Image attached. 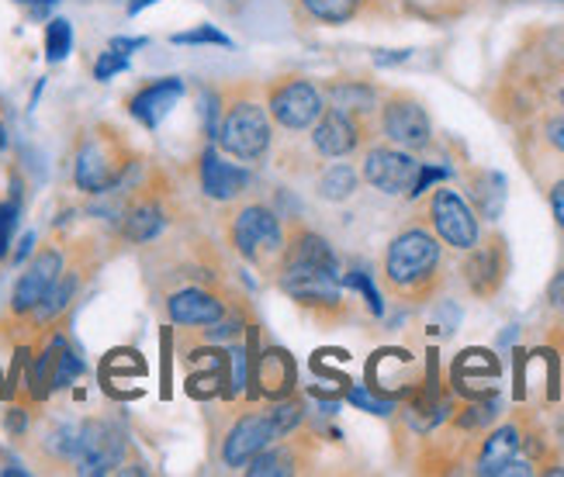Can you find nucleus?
I'll list each match as a JSON object with an SVG mask.
<instances>
[{
    "label": "nucleus",
    "instance_id": "nucleus-46",
    "mask_svg": "<svg viewBox=\"0 0 564 477\" xmlns=\"http://www.w3.org/2000/svg\"><path fill=\"white\" fill-rule=\"evenodd\" d=\"M32 253H35V236L29 232V236H24V239H21V246L14 249V253H11L8 260H11V263H21V260H29Z\"/></svg>",
    "mask_w": 564,
    "mask_h": 477
},
{
    "label": "nucleus",
    "instance_id": "nucleus-31",
    "mask_svg": "<svg viewBox=\"0 0 564 477\" xmlns=\"http://www.w3.org/2000/svg\"><path fill=\"white\" fill-rule=\"evenodd\" d=\"M294 4L315 24H333V29L364 14V0H294Z\"/></svg>",
    "mask_w": 564,
    "mask_h": 477
},
{
    "label": "nucleus",
    "instance_id": "nucleus-10",
    "mask_svg": "<svg viewBox=\"0 0 564 477\" xmlns=\"http://www.w3.org/2000/svg\"><path fill=\"white\" fill-rule=\"evenodd\" d=\"M378 124L388 145H399L405 153H423L433 142V121L423 108L420 97H412L405 90L388 94L378 105Z\"/></svg>",
    "mask_w": 564,
    "mask_h": 477
},
{
    "label": "nucleus",
    "instance_id": "nucleus-41",
    "mask_svg": "<svg viewBox=\"0 0 564 477\" xmlns=\"http://www.w3.org/2000/svg\"><path fill=\"white\" fill-rule=\"evenodd\" d=\"M436 181H447V170L444 166H420V173H415V184H412V191H409V197H420L430 184H436Z\"/></svg>",
    "mask_w": 564,
    "mask_h": 477
},
{
    "label": "nucleus",
    "instance_id": "nucleus-40",
    "mask_svg": "<svg viewBox=\"0 0 564 477\" xmlns=\"http://www.w3.org/2000/svg\"><path fill=\"white\" fill-rule=\"evenodd\" d=\"M347 398L354 401L357 409L371 412V415H391V405H395V401H388V398H375V394H367L364 388H350V391H347Z\"/></svg>",
    "mask_w": 564,
    "mask_h": 477
},
{
    "label": "nucleus",
    "instance_id": "nucleus-14",
    "mask_svg": "<svg viewBox=\"0 0 564 477\" xmlns=\"http://www.w3.org/2000/svg\"><path fill=\"white\" fill-rule=\"evenodd\" d=\"M229 301L232 294H223L218 284H184L166 291L163 312L177 329H202V325H212L215 318L226 315Z\"/></svg>",
    "mask_w": 564,
    "mask_h": 477
},
{
    "label": "nucleus",
    "instance_id": "nucleus-12",
    "mask_svg": "<svg viewBox=\"0 0 564 477\" xmlns=\"http://www.w3.org/2000/svg\"><path fill=\"white\" fill-rule=\"evenodd\" d=\"M509 278V246L499 232L481 236L471 249H464L460 281L478 301H492Z\"/></svg>",
    "mask_w": 564,
    "mask_h": 477
},
{
    "label": "nucleus",
    "instance_id": "nucleus-24",
    "mask_svg": "<svg viewBox=\"0 0 564 477\" xmlns=\"http://www.w3.org/2000/svg\"><path fill=\"white\" fill-rule=\"evenodd\" d=\"M464 187H468V205L475 208L478 218L485 221H499L506 212V177L499 170H471L464 177Z\"/></svg>",
    "mask_w": 564,
    "mask_h": 477
},
{
    "label": "nucleus",
    "instance_id": "nucleus-29",
    "mask_svg": "<svg viewBox=\"0 0 564 477\" xmlns=\"http://www.w3.org/2000/svg\"><path fill=\"white\" fill-rule=\"evenodd\" d=\"M56 349H59V336L48 343L45 349L32 360H24V391H29L32 401H45L53 394V367H56Z\"/></svg>",
    "mask_w": 564,
    "mask_h": 477
},
{
    "label": "nucleus",
    "instance_id": "nucleus-30",
    "mask_svg": "<svg viewBox=\"0 0 564 477\" xmlns=\"http://www.w3.org/2000/svg\"><path fill=\"white\" fill-rule=\"evenodd\" d=\"M357 184H360V173L350 163H333L318 173L315 194L329 200V205H343V200H350L357 194Z\"/></svg>",
    "mask_w": 564,
    "mask_h": 477
},
{
    "label": "nucleus",
    "instance_id": "nucleus-19",
    "mask_svg": "<svg viewBox=\"0 0 564 477\" xmlns=\"http://www.w3.org/2000/svg\"><path fill=\"white\" fill-rule=\"evenodd\" d=\"M499 357L488 354V349H464V354L454 360V391L464 394V398H488L496 394V381H499Z\"/></svg>",
    "mask_w": 564,
    "mask_h": 477
},
{
    "label": "nucleus",
    "instance_id": "nucleus-6",
    "mask_svg": "<svg viewBox=\"0 0 564 477\" xmlns=\"http://www.w3.org/2000/svg\"><path fill=\"white\" fill-rule=\"evenodd\" d=\"M66 267V249L63 246H39L32 260L24 263L21 278L14 281V291H11V301H8V312H4V322H0V336H11L14 339V329H24V322L29 315L39 308V301L48 294V288L56 284V278Z\"/></svg>",
    "mask_w": 564,
    "mask_h": 477
},
{
    "label": "nucleus",
    "instance_id": "nucleus-34",
    "mask_svg": "<svg viewBox=\"0 0 564 477\" xmlns=\"http://www.w3.org/2000/svg\"><path fill=\"white\" fill-rule=\"evenodd\" d=\"M73 48V24L66 18H53L45 24V59L63 63Z\"/></svg>",
    "mask_w": 564,
    "mask_h": 477
},
{
    "label": "nucleus",
    "instance_id": "nucleus-37",
    "mask_svg": "<svg viewBox=\"0 0 564 477\" xmlns=\"http://www.w3.org/2000/svg\"><path fill=\"white\" fill-rule=\"evenodd\" d=\"M129 69V56H121V53H115V48H108V53H101L94 59V80H111V77H118V73H126Z\"/></svg>",
    "mask_w": 564,
    "mask_h": 477
},
{
    "label": "nucleus",
    "instance_id": "nucleus-7",
    "mask_svg": "<svg viewBox=\"0 0 564 477\" xmlns=\"http://www.w3.org/2000/svg\"><path fill=\"white\" fill-rule=\"evenodd\" d=\"M129 200L126 208L118 212V236L132 242V246H145L153 242L166 232L170 218V187L163 181H142V184H132L129 177Z\"/></svg>",
    "mask_w": 564,
    "mask_h": 477
},
{
    "label": "nucleus",
    "instance_id": "nucleus-20",
    "mask_svg": "<svg viewBox=\"0 0 564 477\" xmlns=\"http://www.w3.org/2000/svg\"><path fill=\"white\" fill-rule=\"evenodd\" d=\"M187 94V87H184V80L181 77H163V80H153V84H145V87H139L132 97H129V115L139 121V124H145V129H160L163 124V118L177 108V100Z\"/></svg>",
    "mask_w": 564,
    "mask_h": 477
},
{
    "label": "nucleus",
    "instance_id": "nucleus-22",
    "mask_svg": "<svg viewBox=\"0 0 564 477\" xmlns=\"http://www.w3.org/2000/svg\"><path fill=\"white\" fill-rule=\"evenodd\" d=\"M198 177H202V191L212 200H223V205H226V200H236L242 191H247V184H250L247 170L226 163L223 156L215 153V149H205V153H202Z\"/></svg>",
    "mask_w": 564,
    "mask_h": 477
},
{
    "label": "nucleus",
    "instance_id": "nucleus-45",
    "mask_svg": "<svg viewBox=\"0 0 564 477\" xmlns=\"http://www.w3.org/2000/svg\"><path fill=\"white\" fill-rule=\"evenodd\" d=\"M412 56V48H384V53H375V63L378 66H395V63H405Z\"/></svg>",
    "mask_w": 564,
    "mask_h": 477
},
{
    "label": "nucleus",
    "instance_id": "nucleus-23",
    "mask_svg": "<svg viewBox=\"0 0 564 477\" xmlns=\"http://www.w3.org/2000/svg\"><path fill=\"white\" fill-rule=\"evenodd\" d=\"M312 454L305 449L302 440H288L281 446H267L263 454H257L250 464H247V474L250 477H294L308 467Z\"/></svg>",
    "mask_w": 564,
    "mask_h": 477
},
{
    "label": "nucleus",
    "instance_id": "nucleus-27",
    "mask_svg": "<svg viewBox=\"0 0 564 477\" xmlns=\"http://www.w3.org/2000/svg\"><path fill=\"white\" fill-rule=\"evenodd\" d=\"M520 449H523V430L517 422H502L499 430H492V433H488V440L481 443L475 470L496 477L502 464H509L512 457H520Z\"/></svg>",
    "mask_w": 564,
    "mask_h": 477
},
{
    "label": "nucleus",
    "instance_id": "nucleus-36",
    "mask_svg": "<svg viewBox=\"0 0 564 477\" xmlns=\"http://www.w3.org/2000/svg\"><path fill=\"white\" fill-rule=\"evenodd\" d=\"M343 284L347 288H354V291H360L364 294V301H367V308H371V315H384V301H381V294H378V288L371 284V278H367L364 270H350L347 278H343Z\"/></svg>",
    "mask_w": 564,
    "mask_h": 477
},
{
    "label": "nucleus",
    "instance_id": "nucleus-48",
    "mask_svg": "<svg viewBox=\"0 0 564 477\" xmlns=\"http://www.w3.org/2000/svg\"><path fill=\"white\" fill-rule=\"evenodd\" d=\"M145 4H156V0H129V14H139Z\"/></svg>",
    "mask_w": 564,
    "mask_h": 477
},
{
    "label": "nucleus",
    "instance_id": "nucleus-39",
    "mask_svg": "<svg viewBox=\"0 0 564 477\" xmlns=\"http://www.w3.org/2000/svg\"><path fill=\"white\" fill-rule=\"evenodd\" d=\"M541 135H544V142L554 149V153L564 156V108L554 111V115H547V118L541 121Z\"/></svg>",
    "mask_w": 564,
    "mask_h": 477
},
{
    "label": "nucleus",
    "instance_id": "nucleus-33",
    "mask_svg": "<svg viewBox=\"0 0 564 477\" xmlns=\"http://www.w3.org/2000/svg\"><path fill=\"white\" fill-rule=\"evenodd\" d=\"M18 221H21V181L14 177L11 181V197L0 200V263L11 257Z\"/></svg>",
    "mask_w": 564,
    "mask_h": 477
},
{
    "label": "nucleus",
    "instance_id": "nucleus-50",
    "mask_svg": "<svg viewBox=\"0 0 564 477\" xmlns=\"http://www.w3.org/2000/svg\"><path fill=\"white\" fill-rule=\"evenodd\" d=\"M557 105L564 108V77H561V84H557Z\"/></svg>",
    "mask_w": 564,
    "mask_h": 477
},
{
    "label": "nucleus",
    "instance_id": "nucleus-44",
    "mask_svg": "<svg viewBox=\"0 0 564 477\" xmlns=\"http://www.w3.org/2000/svg\"><path fill=\"white\" fill-rule=\"evenodd\" d=\"M547 200H551V212H554L557 229L564 232V177L551 184V191H547Z\"/></svg>",
    "mask_w": 564,
    "mask_h": 477
},
{
    "label": "nucleus",
    "instance_id": "nucleus-42",
    "mask_svg": "<svg viewBox=\"0 0 564 477\" xmlns=\"http://www.w3.org/2000/svg\"><path fill=\"white\" fill-rule=\"evenodd\" d=\"M547 308L564 318V263L554 270V278L547 284Z\"/></svg>",
    "mask_w": 564,
    "mask_h": 477
},
{
    "label": "nucleus",
    "instance_id": "nucleus-32",
    "mask_svg": "<svg viewBox=\"0 0 564 477\" xmlns=\"http://www.w3.org/2000/svg\"><path fill=\"white\" fill-rule=\"evenodd\" d=\"M499 415H502V401H499V394L471 398L468 405H464V409L454 415V425H457V430H464V433H478V430H485V425L499 422Z\"/></svg>",
    "mask_w": 564,
    "mask_h": 477
},
{
    "label": "nucleus",
    "instance_id": "nucleus-11",
    "mask_svg": "<svg viewBox=\"0 0 564 477\" xmlns=\"http://www.w3.org/2000/svg\"><path fill=\"white\" fill-rule=\"evenodd\" d=\"M426 218H430V229L436 232V239L451 246L454 253H464V249H471L481 239V218L468 205V197H460L451 187L433 191L430 205H426Z\"/></svg>",
    "mask_w": 564,
    "mask_h": 477
},
{
    "label": "nucleus",
    "instance_id": "nucleus-2",
    "mask_svg": "<svg viewBox=\"0 0 564 477\" xmlns=\"http://www.w3.org/2000/svg\"><path fill=\"white\" fill-rule=\"evenodd\" d=\"M139 166V153L126 132L115 129L111 121H97L77 139L73 153V184L90 197H105L115 187L126 184Z\"/></svg>",
    "mask_w": 564,
    "mask_h": 477
},
{
    "label": "nucleus",
    "instance_id": "nucleus-5",
    "mask_svg": "<svg viewBox=\"0 0 564 477\" xmlns=\"http://www.w3.org/2000/svg\"><path fill=\"white\" fill-rule=\"evenodd\" d=\"M278 288L305 308L318 322H339L347 318V301H343V281L336 270L326 267H308V263H281L274 273Z\"/></svg>",
    "mask_w": 564,
    "mask_h": 477
},
{
    "label": "nucleus",
    "instance_id": "nucleus-38",
    "mask_svg": "<svg viewBox=\"0 0 564 477\" xmlns=\"http://www.w3.org/2000/svg\"><path fill=\"white\" fill-rule=\"evenodd\" d=\"M174 45H232V42L218 29H212V24H202V29H194V32L174 35Z\"/></svg>",
    "mask_w": 564,
    "mask_h": 477
},
{
    "label": "nucleus",
    "instance_id": "nucleus-9",
    "mask_svg": "<svg viewBox=\"0 0 564 477\" xmlns=\"http://www.w3.org/2000/svg\"><path fill=\"white\" fill-rule=\"evenodd\" d=\"M129 457V436L118 422L111 419H84L80 422V443H77V460H73V474L80 477H101L126 467Z\"/></svg>",
    "mask_w": 564,
    "mask_h": 477
},
{
    "label": "nucleus",
    "instance_id": "nucleus-26",
    "mask_svg": "<svg viewBox=\"0 0 564 477\" xmlns=\"http://www.w3.org/2000/svg\"><path fill=\"white\" fill-rule=\"evenodd\" d=\"M281 263H308V267H326V270L339 273V260L333 253V246L318 232L302 229V225L284 236V257H281Z\"/></svg>",
    "mask_w": 564,
    "mask_h": 477
},
{
    "label": "nucleus",
    "instance_id": "nucleus-4",
    "mask_svg": "<svg viewBox=\"0 0 564 477\" xmlns=\"http://www.w3.org/2000/svg\"><path fill=\"white\" fill-rule=\"evenodd\" d=\"M284 225L263 200H247L226 215V242L236 253L263 273H278L284 257Z\"/></svg>",
    "mask_w": 564,
    "mask_h": 477
},
{
    "label": "nucleus",
    "instance_id": "nucleus-17",
    "mask_svg": "<svg viewBox=\"0 0 564 477\" xmlns=\"http://www.w3.org/2000/svg\"><path fill=\"white\" fill-rule=\"evenodd\" d=\"M367 381H371V388L381 398L399 401V398H412L423 388V373L405 349H381V354H375V360L367 364Z\"/></svg>",
    "mask_w": 564,
    "mask_h": 477
},
{
    "label": "nucleus",
    "instance_id": "nucleus-1",
    "mask_svg": "<svg viewBox=\"0 0 564 477\" xmlns=\"http://www.w3.org/2000/svg\"><path fill=\"white\" fill-rule=\"evenodd\" d=\"M381 281L391 297L423 305L444 288V242L426 225H409L384 249Z\"/></svg>",
    "mask_w": 564,
    "mask_h": 477
},
{
    "label": "nucleus",
    "instance_id": "nucleus-47",
    "mask_svg": "<svg viewBox=\"0 0 564 477\" xmlns=\"http://www.w3.org/2000/svg\"><path fill=\"white\" fill-rule=\"evenodd\" d=\"M142 45H145V39H111V48L121 56L132 53V48H142Z\"/></svg>",
    "mask_w": 564,
    "mask_h": 477
},
{
    "label": "nucleus",
    "instance_id": "nucleus-21",
    "mask_svg": "<svg viewBox=\"0 0 564 477\" xmlns=\"http://www.w3.org/2000/svg\"><path fill=\"white\" fill-rule=\"evenodd\" d=\"M253 398H267V401H281L294 391V384H299V370H294V360L288 349L281 346H271L263 349V354L253 360Z\"/></svg>",
    "mask_w": 564,
    "mask_h": 477
},
{
    "label": "nucleus",
    "instance_id": "nucleus-49",
    "mask_svg": "<svg viewBox=\"0 0 564 477\" xmlns=\"http://www.w3.org/2000/svg\"><path fill=\"white\" fill-rule=\"evenodd\" d=\"M18 4H35V8H48V4H56V0H18Z\"/></svg>",
    "mask_w": 564,
    "mask_h": 477
},
{
    "label": "nucleus",
    "instance_id": "nucleus-28",
    "mask_svg": "<svg viewBox=\"0 0 564 477\" xmlns=\"http://www.w3.org/2000/svg\"><path fill=\"white\" fill-rule=\"evenodd\" d=\"M323 97L329 100V108H339V111H350V115H360V118H371L378 111V90L367 84V80H329L323 87Z\"/></svg>",
    "mask_w": 564,
    "mask_h": 477
},
{
    "label": "nucleus",
    "instance_id": "nucleus-13",
    "mask_svg": "<svg viewBox=\"0 0 564 477\" xmlns=\"http://www.w3.org/2000/svg\"><path fill=\"white\" fill-rule=\"evenodd\" d=\"M281 440H284V433L278 425L274 405L263 409V412H247V415H239L229 425V433L223 436V449H218V457H223L226 467L239 470V467H247L257 454H263L271 443H281Z\"/></svg>",
    "mask_w": 564,
    "mask_h": 477
},
{
    "label": "nucleus",
    "instance_id": "nucleus-43",
    "mask_svg": "<svg viewBox=\"0 0 564 477\" xmlns=\"http://www.w3.org/2000/svg\"><path fill=\"white\" fill-rule=\"evenodd\" d=\"M4 430H8L11 436H24V433H29V409L11 405V409L4 412Z\"/></svg>",
    "mask_w": 564,
    "mask_h": 477
},
{
    "label": "nucleus",
    "instance_id": "nucleus-3",
    "mask_svg": "<svg viewBox=\"0 0 564 477\" xmlns=\"http://www.w3.org/2000/svg\"><path fill=\"white\" fill-rule=\"evenodd\" d=\"M218 149L239 163H257L274 142V121L267 100L257 97V87L242 84L226 90L223 115H218Z\"/></svg>",
    "mask_w": 564,
    "mask_h": 477
},
{
    "label": "nucleus",
    "instance_id": "nucleus-51",
    "mask_svg": "<svg viewBox=\"0 0 564 477\" xmlns=\"http://www.w3.org/2000/svg\"><path fill=\"white\" fill-rule=\"evenodd\" d=\"M4 145H8V129L0 124V149H4Z\"/></svg>",
    "mask_w": 564,
    "mask_h": 477
},
{
    "label": "nucleus",
    "instance_id": "nucleus-52",
    "mask_svg": "<svg viewBox=\"0 0 564 477\" xmlns=\"http://www.w3.org/2000/svg\"><path fill=\"white\" fill-rule=\"evenodd\" d=\"M371 4H378V0H364V8H371Z\"/></svg>",
    "mask_w": 564,
    "mask_h": 477
},
{
    "label": "nucleus",
    "instance_id": "nucleus-8",
    "mask_svg": "<svg viewBox=\"0 0 564 477\" xmlns=\"http://www.w3.org/2000/svg\"><path fill=\"white\" fill-rule=\"evenodd\" d=\"M263 97H267L271 121L281 124L284 132H308L315 124V118L326 108L323 87H315L308 77H299V73L274 77L263 87Z\"/></svg>",
    "mask_w": 564,
    "mask_h": 477
},
{
    "label": "nucleus",
    "instance_id": "nucleus-25",
    "mask_svg": "<svg viewBox=\"0 0 564 477\" xmlns=\"http://www.w3.org/2000/svg\"><path fill=\"white\" fill-rule=\"evenodd\" d=\"M80 422L84 419H53V422H45L42 436L35 440L39 457L48 460V464L73 467V460H77V443H80Z\"/></svg>",
    "mask_w": 564,
    "mask_h": 477
},
{
    "label": "nucleus",
    "instance_id": "nucleus-15",
    "mask_svg": "<svg viewBox=\"0 0 564 477\" xmlns=\"http://www.w3.org/2000/svg\"><path fill=\"white\" fill-rule=\"evenodd\" d=\"M420 160L399 145H371L364 153V163H360V177L371 184L375 191L388 194V197H399V194H409L412 184H415V173H420Z\"/></svg>",
    "mask_w": 564,
    "mask_h": 477
},
{
    "label": "nucleus",
    "instance_id": "nucleus-18",
    "mask_svg": "<svg viewBox=\"0 0 564 477\" xmlns=\"http://www.w3.org/2000/svg\"><path fill=\"white\" fill-rule=\"evenodd\" d=\"M90 278L87 267L77 263V267H63V273L56 278V284L48 288V294L39 301V308L29 315V322H24V329H29L32 336H42V333H53L56 325L69 315L73 301H77L84 281Z\"/></svg>",
    "mask_w": 564,
    "mask_h": 477
},
{
    "label": "nucleus",
    "instance_id": "nucleus-35",
    "mask_svg": "<svg viewBox=\"0 0 564 477\" xmlns=\"http://www.w3.org/2000/svg\"><path fill=\"white\" fill-rule=\"evenodd\" d=\"M84 373V360L73 354V349L59 339V349H56V367H53V391H63L69 388Z\"/></svg>",
    "mask_w": 564,
    "mask_h": 477
},
{
    "label": "nucleus",
    "instance_id": "nucleus-16",
    "mask_svg": "<svg viewBox=\"0 0 564 477\" xmlns=\"http://www.w3.org/2000/svg\"><path fill=\"white\" fill-rule=\"evenodd\" d=\"M367 132H371L367 118L339 108H323V115L312 124V149L323 160H343L367 142Z\"/></svg>",
    "mask_w": 564,
    "mask_h": 477
}]
</instances>
